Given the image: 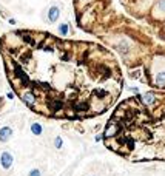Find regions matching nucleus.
<instances>
[{
    "instance_id": "obj_1",
    "label": "nucleus",
    "mask_w": 165,
    "mask_h": 176,
    "mask_svg": "<svg viewBox=\"0 0 165 176\" xmlns=\"http://www.w3.org/2000/svg\"><path fill=\"white\" fill-rule=\"evenodd\" d=\"M106 145L133 161H165V96L151 104L141 98L125 101L103 133Z\"/></svg>"
},
{
    "instance_id": "obj_2",
    "label": "nucleus",
    "mask_w": 165,
    "mask_h": 176,
    "mask_svg": "<svg viewBox=\"0 0 165 176\" xmlns=\"http://www.w3.org/2000/svg\"><path fill=\"white\" fill-rule=\"evenodd\" d=\"M60 17V8L57 5H51L46 12V22L48 23H56Z\"/></svg>"
},
{
    "instance_id": "obj_3",
    "label": "nucleus",
    "mask_w": 165,
    "mask_h": 176,
    "mask_svg": "<svg viewBox=\"0 0 165 176\" xmlns=\"http://www.w3.org/2000/svg\"><path fill=\"white\" fill-rule=\"evenodd\" d=\"M12 162H14V156H12L9 152L0 153V165H2L5 170H9L12 167Z\"/></svg>"
},
{
    "instance_id": "obj_4",
    "label": "nucleus",
    "mask_w": 165,
    "mask_h": 176,
    "mask_svg": "<svg viewBox=\"0 0 165 176\" xmlns=\"http://www.w3.org/2000/svg\"><path fill=\"white\" fill-rule=\"evenodd\" d=\"M20 99L25 102V105H28V107H34L36 105V94L31 93V91H22L20 93Z\"/></svg>"
},
{
    "instance_id": "obj_5",
    "label": "nucleus",
    "mask_w": 165,
    "mask_h": 176,
    "mask_svg": "<svg viewBox=\"0 0 165 176\" xmlns=\"http://www.w3.org/2000/svg\"><path fill=\"white\" fill-rule=\"evenodd\" d=\"M12 133H14V130H12L9 125L0 127V142H8L12 138Z\"/></svg>"
},
{
    "instance_id": "obj_6",
    "label": "nucleus",
    "mask_w": 165,
    "mask_h": 176,
    "mask_svg": "<svg viewBox=\"0 0 165 176\" xmlns=\"http://www.w3.org/2000/svg\"><path fill=\"white\" fill-rule=\"evenodd\" d=\"M30 130H31V133L34 134V136H42L43 134V125L40 122H31Z\"/></svg>"
},
{
    "instance_id": "obj_7",
    "label": "nucleus",
    "mask_w": 165,
    "mask_h": 176,
    "mask_svg": "<svg viewBox=\"0 0 165 176\" xmlns=\"http://www.w3.org/2000/svg\"><path fill=\"white\" fill-rule=\"evenodd\" d=\"M57 31H59L60 36L66 37L68 34H70V23H68V22H62V23L57 26Z\"/></svg>"
},
{
    "instance_id": "obj_8",
    "label": "nucleus",
    "mask_w": 165,
    "mask_h": 176,
    "mask_svg": "<svg viewBox=\"0 0 165 176\" xmlns=\"http://www.w3.org/2000/svg\"><path fill=\"white\" fill-rule=\"evenodd\" d=\"M154 84L157 87H165V71H159L154 77Z\"/></svg>"
},
{
    "instance_id": "obj_9",
    "label": "nucleus",
    "mask_w": 165,
    "mask_h": 176,
    "mask_svg": "<svg viewBox=\"0 0 165 176\" xmlns=\"http://www.w3.org/2000/svg\"><path fill=\"white\" fill-rule=\"evenodd\" d=\"M52 145H54V148L60 150V148L63 147V139L60 136H56V138H54V141H52Z\"/></svg>"
},
{
    "instance_id": "obj_10",
    "label": "nucleus",
    "mask_w": 165,
    "mask_h": 176,
    "mask_svg": "<svg viewBox=\"0 0 165 176\" xmlns=\"http://www.w3.org/2000/svg\"><path fill=\"white\" fill-rule=\"evenodd\" d=\"M28 176H42V171H40L39 168H31L30 173H28Z\"/></svg>"
}]
</instances>
